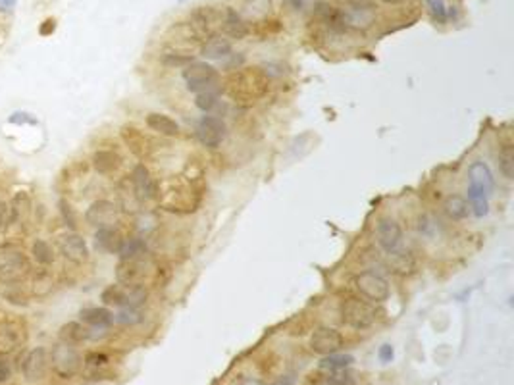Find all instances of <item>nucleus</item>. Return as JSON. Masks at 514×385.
Wrapping results in <instances>:
<instances>
[{"label":"nucleus","instance_id":"obj_39","mask_svg":"<svg viewBox=\"0 0 514 385\" xmlns=\"http://www.w3.org/2000/svg\"><path fill=\"white\" fill-rule=\"evenodd\" d=\"M145 320V316L139 308H121L118 314H114V322L121 326H137Z\"/></svg>","mask_w":514,"mask_h":385},{"label":"nucleus","instance_id":"obj_27","mask_svg":"<svg viewBox=\"0 0 514 385\" xmlns=\"http://www.w3.org/2000/svg\"><path fill=\"white\" fill-rule=\"evenodd\" d=\"M23 339H25V336L21 333L20 329H16L14 326H2L0 328V357H8L10 353L20 349Z\"/></svg>","mask_w":514,"mask_h":385},{"label":"nucleus","instance_id":"obj_35","mask_svg":"<svg viewBox=\"0 0 514 385\" xmlns=\"http://www.w3.org/2000/svg\"><path fill=\"white\" fill-rule=\"evenodd\" d=\"M272 10V0H243V14L253 20H262L266 18Z\"/></svg>","mask_w":514,"mask_h":385},{"label":"nucleus","instance_id":"obj_19","mask_svg":"<svg viewBox=\"0 0 514 385\" xmlns=\"http://www.w3.org/2000/svg\"><path fill=\"white\" fill-rule=\"evenodd\" d=\"M91 164L100 175H112L121 168L124 158L114 148H99L92 153Z\"/></svg>","mask_w":514,"mask_h":385},{"label":"nucleus","instance_id":"obj_49","mask_svg":"<svg viewBox=\"0 0 514 385\" xmlns=\"http://www.w3.org/2000/svg\"><path fill=\"white\" fill-rule=\"evenodd\" d=\"M54 28H56V23H54V20L42 21V25H41V29H39V33H41V35H50V33L54 31Z\"/></svg>","mask_w":514,"mask_h":385},{"label":"nucleus","instance_id":"obj_14","mask_svg":"<svg viewBox=\"0 0 514 385\" xmlns=\"http://www.w3.org/2000/svg\"><path fill=\"white\" fill-rule=\"evenodd\" d=\"M50 360H49V353L44 347H33L29 350L23 362H21V374H23V379L28 384H37L44 378V374L49 370Z\"/></svg>","mask_w":514,"mask_h":385},{"label":"nucleus","instance_id":"obj_12","mask_svg":"<svg viewBox=\"0 0 514 385\" xmlns=\"http://www.w3.org/2000/svg\"><path fill=\"white\" fill-rule=\"evenodd\" d=\"M343 341L345 339L341 336V331H337L335 328H330V326H320V328L312 331L309 345L312 353L328 357V355L337 353L343 347Z\"/></svg>","mask_w":514,"mask_h":385},{"label":"nucleus","instance_id":"obj_46","mask_svg":"<svg viewBox=\"0 0 514 385\" xmlns=\"http://www.w3.org/2000/svg\"><path fill=\"white\" fill-rule=\"evenodd\" d=\"M16 4H18V0H0V14L10 16L14 12Z\"/></svg>","mask_w":514,"mask_h":385},{"label":"nucleus","instance_id":"obj_31","mask_svg":"<svg viewBox=\"0 0 514 385\" xmlns=\"http://www.w3.org/2000/svg\"><path fill=\"white\" fill-rule=\"evenodd\" d=\"M147 243L141 237H127L120 249V260H141L147 256Z\"/></svg>","mask_w":514,"mask_h":385},{"label":"nucleus","instance_id":"obj_18","mask_svg":"<svg viewBox=\"0 0 514 385\" xmlns=\"http://www.w3.org/2000/svg\"><path fill=\"white\" fill-rule=\"evenodd\" d=\"M147 262L141 260H120L116 266V280L120 285H143L147 278Z\"/></svg>","mask_w":514,"mask_h":385},{"label":"nucleus","instance_id":"obj_13","mask_svg":"<svg viewBox=\"0 0 514 385\" xmlns=\"http://www.w3.org/2000/svg\"><path fill=\"white\" fill-rule=\"evenodd\" d=\"M120 218V211L112 201H106V199H99L95 203L89 204V208L85 212V222L91 225V227H114V224L118 222Z\"/></svg>","mask_w":514,"mask_h":385},{"label":"nucleus","instance_id":"obj_33","mask_svg":"<svg viewBox=\"0 0 514 385\" xmlns=\"http://www.w3.org/2000/svg\"><path fill=\"white\" fill-rule=\"evenodd\" d=\"M443 211L447 216L455 220V222H460V220H465L468 216V212H470V206L466 203L465 196L460 195H449L445 199L443 203Z\"/></svg>","mask_w":514,"mask_h":385},{"label":"nucleus","instance_id":"obj_25","mask_svg":"<svg viewBox=\"0 0 514 385\" xmlns=\"http://www.w3.org/2000/svg\"><path fill=\"white\" fill-rule=\"evenodd\" d=\"M468 182L479 187V189H484L487 195H491L495 189V179H494V174H491V170L487 168L486 162H474L470 170H468Z\"/></svg>","mask_w":514,"mask_h":385},{"label":"nucleus","instance_id":"obj_29","mask_svg":"<svg viewBox=\"0 0 514 385\" xmlns=\"http://www.w3.org/2000/svg\"><path fill=\"white\" fill-rule=\"evenodd\" d=\"M312 385H354V376L345 370H322L314 376Z\"/></svg>","mask_w":514,"mask_h":385},{"label":"nucleus","instance_id":"obj_20","mask_svg":"<svg viewBox=\"0 0 514 385\" xmlns=\"http://www.w3.org/2000/svg\"><path fill=\"white\" fill-rule=\"evenodd\" d=\"M124 241H126V237L121 235L118 227H100L95 233V245L106 254H118Z\"/></svg>","mask_w":514,"mask_h":385},{"label":"nucleus","instance_id":"obj_9","mask_svg":"<svg viewBox=\"0 0 514 385\" xmlns=\"http://www.w3.org/2000/svg\"><path fill=\"white\" fill-rule=\"evenodd\" d=\"M354 289L359 291L362 299L370 302H386L391 295L388 280L378 272H360L354 278Z\"/></svg>","mask_w":514,"mask_h":385},{"label":"nucleus","instance_id":"obj_38","mask_svg":"<svg viewBox=\"0 0 514 385\" xmlns=\"http://www.w3.org/2000/svg\"><path fill=\"white\" fill-rule=\"evenodd\" d=\"M195 106H197L201 112H212L216 106H218V91H201L197 93V98H195Z\"/></svg>","mask_w":514,"mask_h":385},{"label":"nucleus","instance_id":"obj_16","mask_svg":"<svg viewBox=\"0 0 514 385\" xmlns=\"http://www.w3.org/2000/svg\"><path fill=\"white\" fill-rule=\"evenodd\" d=\"M121 141L126 143V147L129 148V153L137 156L139 160L148 158L153 150H155V143L148 137L145 131H141L139 127L135 126H124L121 127Z\"/></svg>","mask_w":514,"mask_h":385},{"label":"nucleus","instance_id":"obj_44","mask_svg":"<svg viewBox=\"0 0 514 385\" xmlns=\"http://www.w3.org/2000/svg\"><path fill=\"white\" fill-rule=\"evenodd\" d=\"M8 122H10V124H29V126L33 124V126H35L37 118L29 112H14L10 118H8Z\"/></svg>","mask_w":514,"mask_h":385},{"label":"nucleus","instance_id":"obj_24","mask_svg":"<svg viewBox=\"0 0 514 385\" xmlns=\"http://www.w3.org/2000/svg\"><path fill=\"white\" fill-rule=\"evenodd\" d=\"M233 45L232 39H227L226 35H212L208 41L203 45L201 49V54L206 58V60H222L232 54Z\"/></svg>","mask_w":514,"mask_h":385},{"label":"nucleus","instance_id":"obj_47","mask_svg":"<svg viewBox=\"0 0 514 385\" xmlns=\"http://www.w3.org/2000/svg\"><path fill=\"white\" fill-rule=\"evenodd\" d=\"M8 220H10V208H8V203L0 201V230L8 224Z\"/></svg>","mask_w":514,"mask_h":385},{"label":"nucleus","instance_id":"obj_17","mask_svg":"<svg viewBox=\"0 0 514 385\" xmlns=\"http://www.w3.org/2000/svg\"><path fill=\"white\" fill-rule=\"evenodd\" d=\"M131 185H133V193L143 201H153L158 199L160 193V183L156 182L153 174L148 172L145 164H137L131 174Z\"/></svg>","mask_w":514,"mask_h":385},{"label":"nucleus","instance_id":"obj_21","mask_svg":"<svg viewBox=\"0 0 514 385\" xmlns=\"http://www.w3.org/2000/svg\"><path fill=\"white\" fill-rule=\"evenodd\" d=\"M145 124H147V127L150 131L162 135V137H177L179 131H181V127H179V124H177L176 119L169 118L168 114L162 112L147 114Z\"/></svg>","mask_w":514,"mask_h":385},{"label":"nucleus","instance_id":"obj_1","mask_svg":"<svg viewBox=\"0 0 514 385\" xmlns=\"http://www.w3.org/2000/svg\"><path fill=\"white\" fill-rule=\"evenodd\" d=\"M203 175H177L160 187L158 199L162 208L176 214H191L198 211L205 196Z\"/></svg>","mask_w":514,"mask_h":385},{"label":"nucleus","instance_id":"obj_43","mask_svg":"<svg viewBox=\"0 0 514 385\" xmlns=\"http://www.w3.org/2000/svg\"><path fill=\"white\" fill-rule=\"evenodd\" d=\"M12 362L8 357H0V384H6L8 379L12 378Z\"/></svg>","mask_w":514,"mask_h":385},{"label":"nucleus","instance_id":"obj_26","mask_svg":"<svg viewBox=\"0 0 514 385\" xmlns=\"http://www.w3.org/2000/svg\"><path fill=\"white\" fill-rule=\"evenodd\" d=\"M58 337H60V341H66V343L79 345L91 337V331H89V328H87L83 322L71 320V322H66L62 328H60Z\"/></svg>","mask_w":514,"mask_h":385},{"label":"nucleus","instance_id":"obj_11","mask_svg":"<svg viewBox=\"0 0 514 385\" xmlns=\"http://www.w3.org/2000/svg\"><path fill=\"white\" fill-rule=\"evenodd\" d=\"M376 241L381 251H386L389 256L399 252L402 243V227L393 218L383 216L376 222Z\"/></svg>","mask_w":514,"mask_h":385},{"label":"nucleus","instance_id":"obj_41","mask_svg":"<svg viewBox=\"0 0 514 385\" xmlns=\"http://www.w3.org/2000/svg\"><path fill=\"white\" fill-rule=\"evenodd\" d=\"M162 62L169 68H181V66H187V64L193 62V54H184V52H172L168 50L166 54L162 57Z\"/></svg>","mask_w":514,"mask_h":385},{"label":"nucleus","instance_id":"obj_3","mask_svg":"<svg viewBox=\"0 0 514 385\" xmlns=\"http://www.w3.org/2000/svg\"><path fill=\"white\" fill-rule=\"evenodd\" d=\"M376 23V6L370 0H347L337 10V25L351 31H366Z\"/></svg>","mask_w":514,"mask_h":385},{"label":"nucleus","instance_id":"obj_45","mask_svg":"<svg viewBox=\"0 0 514 385\" xmlns=\"http://www.w3.org/2000/svg\"><path fill=\"white\" fill-rule=\"evenodd\" d=\"M378 355H380L381 362H386V365H388V362H391V360H393V355H395L393 347H391V345H381V349H380V353H378Z\"/></svg>","mask_w":514,"mask_h":385},{"label":"nucleus","instance_id":"obj_32","mask_svg":"<svg viewBox=\"0 0 514 385\" xmlns=\"http://www.w3.org/2000/svg\"><path fill=\"white\" fill-rule=\"evenodd\" d=\"M108 366H110V358L104 353H100V350H92L83 358V368L91 378L102 376V372L108 370Z\"/></svg>","mask_w":514,"mask_h":385},{"label":"nucleus","instance_id":"obj_50","mask_svg":"<svg viewBox=\"0 0 514 385\" xmlns=\"http://www.w3.org/2000/svg\"><path fill=\"white\" fill-rule=\"evenodd\" d=\"M381 2H386V4H401L405 0H381Z\"/></svg>","mask_w":514,"mask_h":385},{"label":"nucleus","instance_id":"obj_40","mask_svg":"<svg viewBox=\"0 0 514 385\" xmlns=\"http://www.w3.org/2000/svg\"><path fill=\"white\" fill-rule=\"evenodd\" d=\"M426 4L430 8V14L434 18V21L437 23H447V18H449V12H447V4L445 0H426Z\"/></svg>","mask_w":514,"mask_h":385},{"label":"nucleus","instance_id":"obj_48","mask_svg":"<svg viewBox=\"0 0 514 385\" xmlns=\"http://www.w3.org/2000/svg\"><path fill=\"white\" fill-rule=\"evenodd\" d=\"M285 8H289L291 12H301L304 8V0H283Z\"/></svg>","mask_w":514,"mask_h":385},{"label":"nucleus","instance_id":"obj_5","mask_svg":"<svg viewBox=\"0 0 514 385\" xmlns=\"http://www.w3.org/2000/svg\"><path fill=\"white\" fill-rule=\"evenodd\" d=\"M31 273V262L20 247L12 243L0 245V281L20 283Z\"/></svg>","mask_w":514,"mask_h":385},{"label":"nucleus","instance_id":"obj_6","mask_svg":"<svg viewBox=\"0 0 514 385\" xmlns=\"http://www.w3.org/2000/svg\"><path fill=\"white\" fill-rule=\"evenodd\" d=\"M339 314L345 326L352 329H366L378 320V310L370 301L360 297H347L339 307Z\"/></svg>","mask_w":514,"mask_h":385},{"label":"nucleus","instance_id":"obj_2","mask_svg":"<svg viewBox=\"0 0 514 385\" xmlns=\"http://www.w3.org/2000/svg\"><path fill=\"white\" fill-rule=\"evenodd\" d=\"M224 91L239 106H251L268 95L270 77L262 68H241L229 73Z\"/></svg>","mask_w":514,"mask_h":385},{"label":"nucleus","instance_id":"obj_7","mask_svg":"<svg viewBox=\"0 0 514 385\" xmlns=\"http://www.w3.org/2000/svg\"><path fill=\"white\" fill-rule=\"evenodd\" d=\"M224 16L226 10H220L216 6H197L189 14V25L198 39H210L212 35H218L224 23Z\"/></svg>","mask_w":514,"mask_h":385},{"label":"nucleus","instance_id":"obj_15","mask_svg":"<svg viewBox=\"0 0 514 385\" xmlns=\"http://www.w3.org/2000/svg\"><path fill=\"white\" fill-rule=\"evenodd\" d=\"M58 251L62 254L64 259L70 260L73 264H83L89 260V247H87V241H85L79 233L76 231H68V233H62L60 237L56 239Z\"/></svg>","mask_w":514,"mask_h":385},{"label":"nucleus","instance_id":"obj_10","mask_svg":"<svg viewBox=\"0 0 514 385\" xmlns=\"http://www.w3.org/2000/svg\"><path fill=\"white\" fill-rule=\"evenodd\" d=\"M198 143L206 148H218L227 137V127L224 119L216 116H203L195 127Z\"/></svg>","mask_w":514,"mask_h":385},{"label":"nucleus","instance_id":"obj_30","mask_svg":"<svg viewBox=\"0 0 514 385\" xmlns=\"http://www.w3.org/2000/svg\"><path fill=\"white\" fill-rule=\"evenodd\" d=\"M487 199H489V195H487L486 191L479 189V187H476L472 183H468V201H466V203L470 206V211L474 212V216L476 218L486 216L487 211H489Z\"/></svg>","mask_w":514,"mask_h":385},{"label":"nucleus","instance_id":"obj_22","mask_svg":"<svg viewBox=\"0 0 514 385\" xmlns=\"http://www.w3.org/2000/svg\"><path fill=\"white\" fill-rule=\"evenodd\" d=\"M79 320L89 328L106 329L114 324V312L106 307H89L79 312Z\"/></svg>","mask_w":514,"mask_h":385},{"label":"nucleus","instance_id":"obj_37","mask_svg":"<svg viewBox=\"0 0 514 385\" xmlns=\"http://www.w3.org/2000/svg\"><path fill=\"white\" fill-rule=\"evenodd\" d=\"M354 362L351 355H341V353H333L320 360V370H347L349 366Z\"/></svg>","mask_w":514,"mask_h":385},{"label":"nucleus","instance_id":"obj_36","mask_svg":"<svg viewBox=\"0 0 514 385\" xmlns=\"http://www.w3.org/2000/svg\"><path fill=\"white\" fill-rule=\"evenodd\" d=\"M499 170L507 179L514 177V147L513 141L503 143L499 148Z\"/></svg>","mask_w":514,"mask_h":385},{"label":"nucleus","instance_id":"obj_4","mask_svg":"<svg viewBox=\"0 0 514 385\" xmlns=\"http://www.w3.org/2000/svg\"><path fill=\"white\" fill-rule=\"evenodd\" d=\"M49 360L52 372L62 379L76 378L79 372L83 370V357H81L79 349L76 345L66 343V341H58V343L52 345Z\"/></svg>","mask_w":514,"mask_h":385},{"label":"nucleus","instance_id":"obj_42","mask_svg":"<svg viewBox=\"0 0 514 385\" xmlns=\"http://www.w3.org/2000/svg\"><path fill=\"white\" fill-rule=\"evenodd\" d=\"M58 206H60V214H62L64 224L68 225L71 231L76 230V227H78V220H76V214H73V208H71V204L68 203L66 199H60Z\"/></svg>","mask_w":514,"mask_h":385},{"label":"nucleus","instance_id":"obj_28","mask_svg":"<svg viewBox=\"0 0 514 385\" xmlns=\"http://www.w3.org/2000/svg\"><path fill=\"white\" fill-rule=\"evenodd\" d=\"M100 301L108 307L127 308L129 307V288L120 285V283H112L100 293Z\"/></svg>","mask_w":514,"mask_h":385},{"label":"nucleus","instance_id":"obj_23","mask_svg":"<svg viewBox=\"0 0 514 385\" xmlns=\"http://www.w3.org/2000/svg\"><path fill=\"white\" fill-rule=\"evenodd\" d=\"M222 29H224L227 39H237V41L245 39L249 35V31H251L245 18L237 10H233V8H226V16H224Z\"/></svg>","mask_w":514,"mask_h":385},{"label":"nucleus","instance_id":"obj_34","mask_svg":"<svg viewBox=\"0 0 514 385\" xmlns=\"http://www.w3.org/2000/svg\"><path fill=\"white\" fill-rule=\"evenodd\" d=\"M31 259L35 260L37 264H41V266H50L56 260V252L44 239H35L33 245H31Z\"/></svg>","mask_w":514,"mask_h":385},{"label":"nucleus","instance_id":"obj_8","mask_svg":"<svg viewBox=\"0 0 514 385\" xmlns=\"http://www.w3.org/2000/svg\"><path fill=\"white\" fill-rule=\"evenodd\" d=\"M187 89L193 93L208 91L218 83V70L208 62H191L181 71Z\"/></svg>","mask_w":514,"mask_h":385}]
</instances>
